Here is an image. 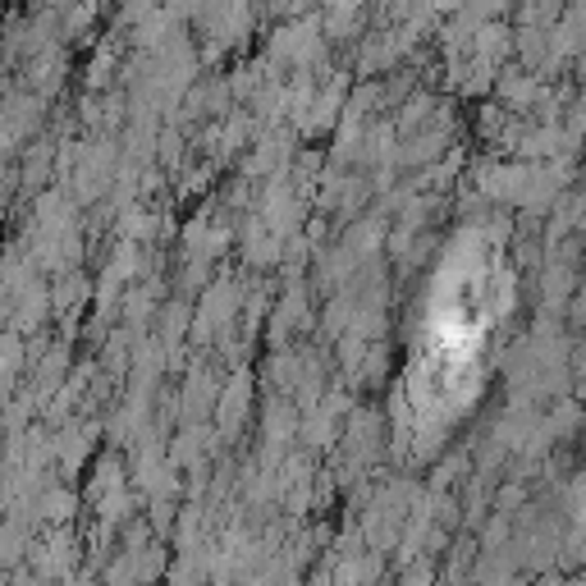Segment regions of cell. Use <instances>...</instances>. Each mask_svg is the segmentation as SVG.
I'll use <instances>...</instances> for the list:
<instances>
[{
  "label": "cell",
  "instance_id": "1",
  "mask_svg": "<svg viewBox=\"0 0 586 586\" xmlns=\"http://www.w3.org/2000/svg\"><path fill=\"white\" fill-rule=\"evenodd\" d=\"M505 293L509 284L505 270H499V257L486 253L476 239L458 247L445 262V270L435 276L422 348H417L412 381H408L417 422L445 431L449 417L468 408L481 381V348H486L491 326L499 321Z\"/></svg>",
  "mask_w": 586,
  "mask_h": 586
}]
</instances>
